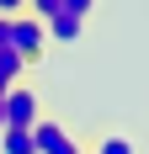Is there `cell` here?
<instances>
[{"label": "cell", "mask_w": 149, "mask_h": 154, "mask_svg": "<svg viewBox=\"0 0 149 154\" xmlns=\"http://www.w3.org/2000/svg\"><path fill=\"white\" fill-rule=\"evenodd\" d=\"M0 106H5V128H37V117H43V101L27 85H11L0 96Z\"/></svg>", "instance_id": "1"}, {"label": "cell", "mask_w": 149, "mask_h": 154, "mask_svg": "<svg viewBox=\"0 0 149 154\" xmlns=\"http://www.w3.org/2000/svg\"><path fill=\"white\" fill-rule=\"evenodd\" d=\"M11 48H16L27 64H32V59H43V48H48V27L37 21V16H27V11L11 16Z\"/></svg>", "instance_id": "2"}, {"label": "cell", "mask_w": 149, "mask_h": 154, "mask_svg": "<svg viewBox=\"0 0 149 154\" xmlns=\"http://www.w3.org/2000/svg\"><path fill=\"white\" fill-rule=\"evenodd\" d=\"M32 143H37V154H80V143L69 138V128H64V122H53V117H37Z\"/></svg>", "instance_id": "3"}, {"label": "cell", "mask_w": 149, "mask_h": 154, "mask_svg": "<svg viewBox=\"0 0 149 154\" xmlns=\"http://www.w3.org/2000/svg\"><path fill=\"white\" fill-rule=\"evenodd\" d=\"M43 27H48V43H80V37H85V21L69 16V11H59L53 21H43Z\"/></svg>", "instance_id": "4"}, {"label": "cell", "mask_w": 149, "mask_h": 154, "mask_svg": "<svg viewBox=\"0 0 149 154\" xmlns=\"http://www.w3.org/2000/svg\"><path fill=\"white\" fill-rule=\"evenodd\" d=\"M0 154H37L32 128H0Z\"/></svg>", "instance_id": "5"}, {"label": "cell", "mask_w": 149, "mask_h": 154, "mask_svg": "<svg viewBox=\"0 0 149 154\" xmlns=\"http://www.w3.org/2000/svg\"><path fill=\"white\" fill-rule=\"evenodd\" d=\"M90 154H138V143H133V138H122V133H106Z\"/></svg>", "instance_id": "6"}, {"label": "cell", "mask_w": 149, "mask_h": 154, "mask_svg": "<svg viewBox=\"0 0 149 154\" xmlns=\"http://www.w3.org/2000/svg\"><path fill=\"white\" fill-rule=\"evenodd\" d=\"M59 11H64L59 0H27V16H37V21H53Z\"/></svg>", "instance_id": "7"}, {"label": "cell", "mask_w": 149, "mask_h": 154, "mask_svg": "<svg viewBox=\"0 0 149 154\" xmlns=\"http://www.w3.org/2000/svg\"><path fill=\"white\" fill-rule=\"evenodd\" d=\"M59 5H64V11H69V16H80V21H85V16L96 11V0H59Z\"/></svg>", "instance_id": "8"}, {"label": "cell", "mask_w": 149, "mask_h": 154, "mask_svg": "<svg viewBox=\"0 0 149 154\" xmlns=\"http://www.w3.org/2000/svg\"><path fill=\"white\" fill-rule=\"evenodd\" d=\"M27 11V0H0V16H21Z\"/></svg>", "instance_id": "9"}, {"label": "cell", "mask_w": 149, "mask_h": 154, "mask_svg": "<svg viewBox=\"0 0 149 154\" xmlns=\"http://www.w3.org/2000/svg\"><path fill=\"white\" fill-rule=\"evenodd\" d=\"M0 48H11V16H0Z\"/></svg>", "instance_id": "10"}, {"label": "cell", "mask_w": 149, "mask_h": 154, "mask_svg": "<svg viewBox=\"0 0 149 154\" xmlns=\"http://www.w3.org/2000/svg\"><path fill=\"white\" fill-rule=\"evenodd\" d=\"M0 128H5V106H0Z\"/></svg>", "instance_id": "11"}]
</instances>
